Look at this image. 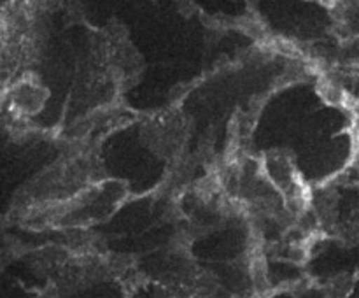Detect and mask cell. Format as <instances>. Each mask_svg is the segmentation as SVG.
<instances>
[]
</instances>
